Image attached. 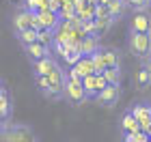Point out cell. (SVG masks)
<instances>
[{
	"label": "cell",
	"mask_w": 151,
	"mask_h": 142,
	"mask_svg": "<svg viewBox=\"0 0 151 142\" xmlns=\"http://www.w3.org/2000/svg\"><path fill=\"white\" fill-rule=\"evenodd\" d=\"M2 142H37L35 129L26 123H2Z\"/></svg>",
	"instance_id": "6da1fadb"
},
{
	"label": "cell",
	"mask_w": 151,
	"mask_h": 142,
	"mask_svg": "<svg viewBox=\"0 0 151 142\" xmlns=\"http://www.w3.org/2000/svg\"><path fill=\"white\" fill-rule=\"evenodd\" d=\"M127 50L134 58H138L142 63L145 58L151 56V35H147V32H129Z\"/></svg>",
	"instance_id": "7a4b0ae2"
},
{
	"label": "cell",
	"mask_w": 151,
	"mask_h": 142,
	"mask_svg": "<svg viewBox=\"0 0 151 142\" xmlns=\"http://www.w3.org/2000/svg\"><path fill=\"white\" fill-rule=\"evenodd\" d=\"M86 99H88V95H86L84 84L67 78V82H65V101H67V103L73 106V108H78V106L84 103Z\"/></svg>",
	"instance_id": "3957f363"
},
{
	"label": "cell",
	"mask_w": 151,
	"mask_h": 142,
	"mask_svg": "<svg viewBox=\"0 0 151 142\" xmlns=\"http://www.w3.org/2000/svg\"><path fill=\"white\" fill-rule=\"evenodd\" d=\"M35 17H37V13H32L28 11L26 6H19V9L13 13V19H11V28L13 32H24V30H28L32 28V24H35Z\"/></svg>",
	"instance_id": "277c9868"
},
{
	"label": "cell",
	"mask_w": 151,
	"mask_h": 142,
	"mask_svg": "<svg viewBox=\"0 0 151 142\" xmlns=\"http://www.w3.org/2000/svg\"><path fill=\"white\" fill-rule=\"evenodd\" d=\"M129 32H147V35H151V13L132 11V15H129Z\"/></svg>",
	"instance_id": "5b68a950"
},
{
	"label": "cell",
	"mask_w": 151,
	"mask_h": 142,
	"mask_svg": "<svg viewBox=\"0 0 151 142\" xmlns=\"http://www.w3.org/2000/svg\"><path fill=\"white\" fill-rule=\"evenodd\" d=\"M82 84H84V88H86L88 99H97V95L108 86V80L104 78V73H93V76H86L82 80Z\"/></svg>",
	"instance_id": "8992f818"
},
{
	"label": "cell",
	"mask_w": 151,
	"mask_h": 142,
	"mask_svg": "<svg viewBox=\"0 0 151 142\" xmlns=\"http://www.w3.org/2000/svg\"><path fill=\"white\" fill-rule=\"evenodd\" d=\"M132 112L136 114L140 123V129L147 131L151 129V101H142V103H132Z\"/></svg>",
	"instance_id": "52a82bcc"
},
{
	"label": "cell",
	"mask_w": 151,
	"mask_h": 142,
	"mask_svg": "<svg viewBox=\"0 0 151 142\" xmlns=\"http://www.w3.org/2000/svg\"><path fill=\"white\" fill-rule=\"evenodd\" d=\"M119 99H121V86L108 84L106 88L97 95V99H95V101H99V103H101V106H106V108H112V106L119 103Z\"/></svg>",
	"instance_id": "ba28073f"
},
{
	"label": "cell",
	"mask_w": 151,
	"mask_h": 142,
	"mask_svg": "<svg viewBox=\"0 0 151 142\" xmlns=\"http://www.w3.org/2000/svg\"><path fill=\"white\" fill-rule=\"evenodd\" d=\"M119 127H121V133H123V136H129V133H138V131H142L138 118H136V114L132 112V108H127V110L123 112L121 125H119Z\"/></svg>",
	"instance_id": "9c48e42d"
},
{
	"label": "cell",
	"mask_w": 151,
	"mask_h": 142,
	"mask_svg": "<svg viewBox=\"0 0 151 142\" xmlns=\"http://www.w3.org/2000/svg\"><path fill=\"white\" fill-rule=\"evenodd\" d=\"M22 50H24L26 58H28L30 63H35V60H41V58H45V56H50V54H52V47H50V45H43L41 41H35V43H30V45L22 47Z\"/></svg>",
	"instance_id": "30bf717a"
},
{
	"label": "cell",
	"mask_w": 151,
	"mask_h": 142,
	"mask_svg": "<svg viewBox=\"0 0 151 142\" xmlns=\"http://www.w3.org/2000/svg\"><path fill=\"white\" fill-rule=\"evenodd\" d=\"M56 67H58V63L54 60V56L50 54V56H45V58L32 63V76H50Z\"/></svg>",
	"instance_id": "8fae6325"
},
{
	"label": "cell",
	"mask_w": 151,
	"mask_h": 142,
	"mask_svg": "<svg viewBox=\"0 0 151 142\" xmlns=\"http://www.w3.org/2000/svg\"><path fill=\"white\" fill-rule=\"evenodd\" d=\"M13 112V101L9 97V88H6V84L2 82V93H0V116H2V123H6Z\"/></svg>",
	"instance_id": "7c38bea8"
},
{
	"label": "cell",
	"mask_w": 151,
	"mask_h": 142,
	"mask_svg": "<svg viewBox=\"0 0 151 142\" xmlns=\"http://www.w3.org/2000/svg\"><path fill=\"white\" fill-rule=\"evenodd\" d=\"M101 47L104 45L99 43V37H84L80 41V54L82 56H93V54H97Z\"/></svg>",
	"instance_id": "4fadbf2b"
},
{
	"label": "cell",
	"mask_w": 151,
	"mask_h": 142,
	"mask_svg": "<svg viewBox=\"0 0 151 142\" xmlns=\"http://www.w3.org/2000/svg\"><path fill=\"white\" fill-rule=\"evenodd\" d=\"M101 54H104V60H106L108 67H121V52L114 45H104Z\"/></svg>",
	"instance_id": "5bb4252c"
},
{
	"label": "cell",
	"mask_w": 151,
	"mask_h": 142,
	"mask_svg": "<svg viewBox=\"0 0 151 142\" xmlns=\"http://www.w3.org/2000/svg\"><path fill=\"white\" fill-rule=\"evenodd\" d=\"M73 69L80 73L82 78H86V76H93L95 73V65H93V58L91 56H82L78 63L73 65Z\"/></svg>",
	"instance_id": "9a60e30c"
},
{
	"label": "cell",
	"mask_w": 151,
	"mask_h": 142,
	"mask_svg": "<svg viewBox=\"0 0 151 142\" xmlns=\"http://www.w3.org/2000/svg\"><path fill=\"white\" fill-rule=\"evenodd\" d=\"M108 9H110V15L119 22L121 17H125V13L129 11V6H127L125 0H112V2L108 4Z\"/></svg>",
	"instance_id": "2e32d148"
},
{
	"label": "cell",
	"mask_w": 151,
	"mask_h": 142,
	"mask_svg": "<svg viewBox=\"0 0 151 142\" xmlns=\"http://www.w3.org/2000/svg\"><path fill=\"white\" fill-rule=\"evenodd\" d=\"M15 39H17V43L22 45V47H26V45L39 41V32H37L35 28H28V30H24V32H17Z\"/></svg>",
	"instance_id": "e0dca14e"
},
{
	"label": "cell",
	"mask_w": 151,
	"mask_h": 142,
	"mask_svg": "<svg viewBox=\"0 0 151 142\" xmlns=\"http://www.w3.org/2000/svg\"><path fill=\"white\" fill-rule=\"evenodd\" d=\"M22 6H26L32 13H41L50 9V0H22Z\"/></svg>",
	"instance_id": "ac0fdd59"
},
{
	"label": "cell",
	"mask_w": 151,
	"mask_h": 142,
	"mask_svg": "<svg viewBox=\"0 0 151 142\" xmlns=\"http://www.w3.org/2000/svg\"><path fill=\"white\" fill-rule=\"evenodd\" d=\"M104 78L108 80V84L121 86V78H123V71H121V67H108V69L104 71Z\"/></svg>",
	"instance_id": "d6986e66"
},
{
	"label": "cell",
	"mask_w": 151,
	"mask_h": 142,
	"mask_svg": "<svg viewBox=\"0 0 151 142\" xmlns=\"http://www.w3.org/2000/svg\"><path fill=\"white\" fill-rule=\"evenodd\" d=\"M134 80H136V86H138V88H149L151 86V73L145 69V67H140V69L136 71Z\"/></svg>",
	"instance_id": "ffe728a7"
},
{
	"label": "cell",
	"mask_w": 151,
	"mask_h": 142,
	"mask_svg": "<svg viewBox=\"0 0 151 142\" xmlns=\"http://www.w3.org/2000/svg\"><path fill=\"white\" fill-rule=\"evenodd\" d=\"M35 86L39 88V93L47 97L52 91V82H50V76H35Z\"/></svg>",
	"instance_id": "44dd1931"
},
{
	"label": "cell",
	"mask_w": 151,
	"mask_h": 142,
	"mask_svg": "<svg viewBox=\"0 0 151 142\" xmlns=\"http://www.w3.org/2000/svg\"><path fill=\"white\" fill-rule=\"evenodd\" d=\"M116 22V19L112 15H108V17H99V19H95V26H97V37L99 35H104V32H108L112 28V24Z\"/></svg>",
	"instance_id": "7402d4cb"
},
{
	"label": "cell",
	"mask_w": 151,
	"mask_h": 142,
	"mask_svg": "<svg viewBox=\"0 0 151 142\" xmlns=\"http://www.w3.org/2000/svg\"><path fill=\"white\" fill-rule=\"evenodd\" d=\"M93 65H95V73H104L108 69V65H106V60H104V54H101V50L97 54H93Z\"/></svg>",
	"instance_id": "603a6c76"
},
{
	"label": "cell",
	"mask_w": 151,
	"mask_h": 142,
	"mask_svg": "<svg viewBox=\"0 0 151 142\" xmlns=\"http://www.w3.org/2000/svg\"><path fill=\"white\" fill-rule=\"evenodd\" d=\"M125 2L132 11H147L151 6V0H125Z\"/></svg>",
	"instance_id": "cb8c5ba5"
},
{
	"label": "cell",
	"mask_w": 151,
	"mask_h": 142,
	"mask_svg": "<svg viewBox=\"0 0 151 142\" xmlns=\"http://www.w3.org/2000/svg\"><path fill=\"white\" fill-rule=\"evenodd\" d=\"M123 140L125 142H149L151 136L147 131H138V133H129V136H123Z\"/></svg>",
	"instance_id": "d4e9b609"
},
{
	"label": "cell",
	"mask_w": 151,
	"mask_h": 142,
	"mask_svg": "<svg viewBox=\"0 0 151 142\" xmlns=\"http://www.w3.org/2000/svg\"><path fill=\"white\" fill-rule=\"evenodd\" d=\"M39 41L43 45H50L52 47V43H54V30H47V28L39 30Z\"/></svg>",
	"instance_id": "484cf974"
},
{
	"label": "cell",
	"mask_w": 151,
	"mask_h": 142,
	"mask_svg": "<svg viewBox=\"0 0 151 142\" xmlns=\"http://www.w3.org/2000/svg\"><path fill=\"white\" fill-rule=\"evenodd\" d=\"M142 67H145V69H147V71L151 73V56H149V58H145V60H142Z\"/></svg>",
	"instance_id": "4316f807"
},
{
	"label": "cell",
	"mask_w": 151,
	"mask_h": 142,
	"mask_svg": "<svg viewBox=\"0 0 151 142\" xmlns=\"http://www.w3.org/2000/svg\"><path fill=\"white\" fill-rule=\"evenodd\" d=\"M86 2H88V4H93V6H95V4H99V0H86Z\"/></svg>",
	"instance_id": "83f0119b"
},
{
	"label": "cell",
	"mask_w": 151,
	"mask_h": 142,
	"mask_svg": "<svg viewBox=\"0 0 151 142\" xmlns=\"http://www.w3.org/2000/svg\"><path fill=\"white\" fill-rule=\"evenodd\" d=\"M110 2H112V0H99V4H106V6L110 4Z\"/></svg>",
	"instance_id": "f1b7e54d"
},
{
	"label": "cell",
	"mask_w": 151,
	"mask_h": 142,
	"mask_svg": "<svg viewBox=\"0 0 151 142\" xmlns=\"http://www.w3.org/2000/svg\"><path fill=\"white\" fill-rule=\"evenodd\" d=\"M149 136H151V129H149Z\"/></svg>",
	"instance_id": "f546056e"
},
{
	"label": "cell",
	"mask_w": 151,
	"mask_h": 142,
	"mask_svg": "<svg viewBox=\"0 0 151 142\" xmlns=\"http://www.w3.org/2000/svg\"><path fill=\"white\" fill-rule=\"evenodd\" d=\"M149 142H151V140H149Z\"/></svg>",
	"instance_id": "4dcf8cb0"
}]
</instances>
